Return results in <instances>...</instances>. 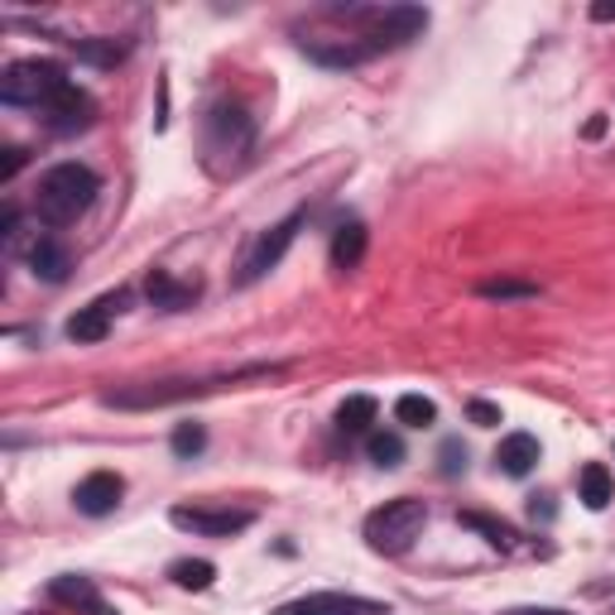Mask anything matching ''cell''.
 <instances>
[{
  "label": "cell",
  "mask_w": 615,
  "mask_h": 615,
  "mask_svg": "<svg viewBox=\"0 0 615 615\" xmlns=\"http://www.w3.org/2000/svg\"><path fill=\"white\" fill-rule=\"evenodd\" d=\"M462 525H466V529H481V534H486V543H495V548H509V543H515V529H509L505 519H491V515H476V509H466Z\"/></svg>",
  "instance_id": "cb8c5ba5"
},
{
  "label": "cell",
  "mask_w": 615,
  "mask_h": 615,
  "mask_svg": "<svg viewBox=\"0 0 615 615\" xmlns=\"http://www.w3.org/2000/svg\"><path fill=\"white\" fill-rule=\"evenodd\" d=\"M534 462H539V438L534 433H509V438H501V448H495V466H501L505 476H529Z\"/></svg>",
  "instance_id": "5bb4252c"
},
{
  "label": "cell",
  "mask_w": 615,
  "mask_h": 615,
  "mask_svg": "<svg viewBox=\"0 0 615 615\" xmlns=\"http://www.w3.org/2000/svg\"><path fill=\"white\" fill-rule=\"evenodd\" d=\"M63 87H68V77H63V68L54 58H20V63L6 68V77H0V97H6L10 107H39L44 111Z\"/></svg>",
  "instance_id": "277c9868"
},
{
  "label": "cell",
  "mask_w": 615,
  "mask_h": 615,
  "mask_svg": "<svg viewBox=\"0 0 615 615\" xmlns=\"http://www.w3.org/2000/svg\"><path fill=\"white\" fill-rule=\"evenodd\" d=\"M481 298H534L539 294V284H525V279H486L476 284Z\"/></svg>",
  "instance_id": "d4e9b609"
},
{
  "label": "cell",
  "mask_w": 615,
  "mask_h": 615,
  "mask_svg": "<svg viewBox=\"0 0 615 615\" xmlns=\"http://www.w3.org/2000/svg\"><path fill=\"white\" fill-rule=\"evenodd\" d=\"M255 375H279V365H251V371L217 375V381H160V385H135V389H107L101 399H107L111 409H164V404L212 395L221 385H241V381H255Z\"/></svg>",
  "instance_id": "7a4b0ae2"
},
{
  "label": "cell",
  "mask_w": 615,
  "mask_h": 615,
  "mask_svg": "<svg viewBox=\"0 0 615 615\" xmlns=\"http://www.w3.org/2000/svg\"><path fill=\"white\" fill-rule=\"evenodd\" d=\"M298 227H304V212H294V217H284L279 227H270L265 235L255 241V251L241 260V284H255L265 270H274L284 260V251L294 245V235H298Z\"/></svg>",
  "instance_id": "8992f818"
},
{
  "label": "cell",
  "mask_w": 615,
  "mask_h": 615,
  "mask_svg": "<svg viewBox=\"0 0 615 615\" xmlns=\"http://www.w3.org/2000/svg\"><path fill=\"white\" fill-rule=\"evenodd\" d=\"M73 54L91 63V68H116L130 54V44L125 39H73Z\"/></svg>",
  "instance_id": "e0dca14e"
},
{
  "label": "cell",
  "mask_w": 615,
  "mask_h": 615,
  "mask_svg": "<svg viewBox=\"0 0 615 615\" xmlns=\"http://www.w3.org/2000/svg\"><path fill=\"white\" fill-rule=\"evenodd\" d=\"M125 298L130 294H107V298H97L91 308H83L77 318L68 322V337L77 347H87V342H101V337L111 332V312H121L125 308Z\"/></svg>",
  "instance_id": "7c38bea8"
},
{
  "label": "cell",
  "mask_w": 615,
  "mask_h": 615,
  "mask_svg": "<svg viewBox=\"0 0 615 615\" xmlns=\"http://www.w3.org/2000/svg\"><path fill=\"white\" fill-rule=\"evenodd\" d=\"M361 20H365V44L381 54V48H399V44H409V39H418L428 30V10H418V6H385V10H361Z\"/></svg>",
  "instance_id": "5b68a950"
},
{
  "label": "cell",
  "mask_w": 615,
  "mask_h": 615,
  "mask_svg": "<svg viewBox=\"0 0 615 615\" xmlns=\"http://www.w3.org/2000/svg\"><path fill=\"white\" fill-rule=\"evenodd\" d=\"M395 418L404 428H428V424H438V404L424 399V395H404L395 404Z\"/></svg>",
  "instance_id": "7402d4cb"
},
{
  "label": "cell",
  "mask_w": 615,
  "mask_h": 615,
  "mask_svg": "<svg viewBox=\"0 0 615 615\" xmlns=\"http://www.w3.org/2000/svg\"><path fill=\"white\" fill-rule=\"evenodd\" d=\"M466 414H471V424H481V428H495V424H501V409H495V404H486V399H471Z\"/></svg>",
  "instance_id": "4316f807"
},
{
  "label": "cell",
  "mask_w": 615,
  "mask_h": 615,
  "mask_svg": "<svg viewBox=\"0 0 615 615\" xmlns=\"http://www.w3.org/2000/svg\"><path fill=\"white\" fill-rule=\"evenodd\" d=\"M424 525H428L424 501L399 495V501H385L381 509H371V519H365V543H371L375 553H385V558H399V553H409L414 548V539L424 534Z\"/></svg>",
  "instance_id": "3957f363"
},
{
  "label": "cell",
  "mask_w": 615,
  "mask_h": 615,
  "mask_svg": "<svg viewBox=\"0 0 615 615\" xmlns=\"http://www.w3.org/2000/svg\"><path fill=\"white\" fill-rule=\"evenodd\" d=\"M592 20H615V6H592Z\"/></svg>",
  "instance_id": "4dcf8cb0"
},
{
  "label": "cell",
  "mask_w": 615,
  "mask_h": 615,
  "mask_svg": "<svg viewBox=\"0 0 615 615\" xmlns=\"http://www.w3.org/2000/svg\"><path fill=\"white\" fill-rule=\"evenodd\" d=\"M212 578H217V568H212V562H202V558L174 562V582L183 586V592H207V586H212Z\"/></svg>",
  "instance_id": "44dd1931"
},
{
  "label": "cell",
  "mask_w": 615,
  "mask_h": 615,
  "mask_svg": "<svg viewBox=\"0 0 615 615\" xmlns=\"http://www.w3.org/2000/svg\"><path fill=\"white\" fill-rule=\"evenodd\" d=\"M30 270L48 284H63L73 274V251L63 241H54V235H39V241L30 245Z\"/></svg>",
  "instance_id": "4fadbf2b"
},
{
  "label": "cell",
  "mask_w": 615,
  "mask_h": 615,
  "mask_svg": "<svg viewBox=\"0 0 615 615\" xmlns=\"http://www.w3.org/2000/svg\"><path fill=\"white\" fill-rule=\"evenodd\" d=\"M101 178L91 174V168L83 164H54L44 178H39L34 188V212L48 221V227H68V221H77L91 207V198H97Z\"/></svg>",
  "instance_id": "6da1fadb"
},
{
  "label": "cell",
  "mask_w": 615,
  "mask_h": 615,
  "mask_svg": "<svg viewBox=\"0 0 615 615\" xmlns=\"http://www.w3.org/2000/svg\"><path fill=\"white\" fill-rule=\"evenodd\" d=\"M274 615H385L381 601L371 596H347V592H312L304 601H289Z\"/></svg>",
  "instance_id": "9c48e42d"
},
{
  "label": "cell",
  "mask_w": 615,
  "mask_h": 615,
  "mask_svg": "<svg viewBox=\"0 0 615 615\" xmlns=\"http://www.w3.org/2000/svg\"><path fill=\"white\" fill-rule=\"evenodd\" d=\"M97 615H116V611H107V606H101V611H97Z\"/></svg>",
  "instance_id": "1f68e13d"
},
{
  "label": "cell",
  "mask_w": 615,
  "mask_h": 615,
  "mask_svg": "<svg viewBox=\"0 0 615 615\" xmlns=\"http://www.w3.org/2000/svg\"><path fill=\"white\" fill-rule=\"evenodd\" d=\"M361 260H365V227L361 221H347V227H337V235H332V265L356 270Z\"/></svg>",
  "instance_id": "2e32d148"
},
{
  "label": "cell",
  "mask_w": 615,
  "mask_h": 615,
  "mask_svg": "<svg viewBox=\"0 0 615 615\" xmlns=\"http://www.w3.org/2000/svg\"><path fill=\"white\" fill-rule=\"evenodd\" d=\"M20 168H24V150L10 145V150H6V164H0V178H15Z\"/></svg>",
  "instance_id": "f1b7e54d"
},
{
  "label": "cell",
  "mask_w": 615,
  "mask_h": 615,
  "mask_svg": "<svg viewBox=\"0 0 615 615\" xmlns=\"http://www.w3.org/2000/svg\"><path fill=\"white\" fill-rule=\"evenodd\" d=\"M442 471H448V476L466 471V448L462 442H442Z\"/></svg>",
  "instance_id": "83f0119b"
},
{
  "label": "cell",
  "mask_w": 615,
  "mask_h": 615,
  "mask_svg": "<svg viewBox=\"0 0 615 615\" xmlns=\"http://www.w3.org/2000/svg\"><path fill=\"white\" fill-rule=\"evenodd\" d=\"M365 457L375 466H399L404 462V438L399 433H371L365 438Z\"/></svg>",
  "instance_id": "603a6c76"
},
{
  "label": "cell",
  "mask_w": 615,
  "mask_h": 615,
  "mask_svg": "<svg viewBox=\"0 0 615 615\" xmlns=\"http://www.w3.org/2000/svg\"><path fill=\"white\" fill-rule=\"evenodd\" d=\"M245 150H251V121H245V111L217 107L212 121H207V154H235V164H241Z\"/></svg>",
  "instance_id": "ba28073f"
},
{
  "label": "cell",
  "mask_w": 615,
  "mask_h": 615,
  "mask_svg": "<svg viewBox=\"0 0 615 615\" xmlns=\"http://www.w3.org/2000/svg\"><path fill=\"white\" fill-rule=\"evenodd\" d=\"M121 495H125V481L116 476V471H91V476H83V481H77V491H73V505L83 509V515L101 519V515H111V509L121 505Z\"/></svg>",
  "instance_id": "8fae6325"
},
{
  "label": "cell",
  "mask_w": 615,
  "mask_h": 615,
  "mask_svg": "<svg viewBox=\"0 0 615 615\" xmlns=\"http://www.w3.org/2000/svg\"><path fill=\"white\" fill-rule=\"evenodd\" d=\"M251 509H174V525L188 534H207V539H231V534L251 529Z\"/></svg>",
  "instance_id": "30bf717a"
},
{
  "label": "cell",
  "mask_w": 615,
  "mask_h": 615,
  "mask_svg": "<svg viewBox=\"0 0 615 615\" xmlns=\"http://www.w3.org/2000/svg\"><path fill=\"white\" fill-rule=\"evenodd\" d=\"M375 409H381V404L371 395H351V399H342V409H337V428H342V433H365V428L375 424Z\"/></svg>",
  "instance_id": "ffe728a7"
},
{
  "label": "cell",
  "mask_w": 615,
  "mask_h": 615,
  "mask_svg": "<svg viewBox=\"0 0 615 615\" xmlns=\"http://www.w3.org/2000/svg\"><path fill=\"white\" fill-rule=\"evenodd\" d=\"M150 298L160 308H183V304H193V298H198V284H178V279H168V274L160 270V274H150Z\"/></svg>",
  "instance_id": "d6986e66"
},
{
  "label": "cell",
  "mask_w": 615,
  "mask_h": 615,
  "mask_svg": "<svg viewBox=\"0 0 615 615\" xmlns=\"http://www.w3.org/2000/svg\"><path fill=\"white\" fill-rule=\"evenodd\" d=\"M48 596H54V601H63V606L101 611V601H97V586H91L87 578H54V582H48Z\"/></svg>",
  "instance_id": "ac0fdd59"
},
{
  "label": "cell",
  "mask_w": 615,
  "mask_h": 615,
  "mask_svg": "<svg viewBox=\"0 0 615 615\" xmlns=\"http://www.w3.org/2000/svg\"><path fill=\"white\" fill-rule=\"evenodd\" d=\"M505 615H568V611H548V606H519V611H505Z\"/></svg>",
  "instance_id": "f546056e"
},
{
  "label": "cell",
  "mask_w": 615,
  "mask_h": 615,
  "mask_svg": "<svg viewBox=\"0 0 615 615\" xmlns=\"http://www.w3.org/2000/svg\"><path fill=\"white\" fill-rule=\"evenodd\" d=\"M91 121H97V101H91L83 87H73V83L44 107V125L58 130V135H77V130H87Z\"/></svg>",
  "instance_id": "52a82bcc"
},
{
  "label": "cell",
  "mask_w": 615,
  "mask_h": 615,
  "mask_svg": "<svg viewBox=\"0 0 615 615\" xmlns=\"http://www.w3.org/2000/svg\"><path fill=\"white\" fill-rule=\"evenodd\" d=\"M202 448H207L202 424H178V428H174V452H178V457H198Z\"/></svg>",
  "instance_id": "484cf974"
},
{
  "label": "cell",
  "mask_w": 615,
  "mask_h": 615,
  "mask_svg": "<svg viewBox=\"0 0 615 615\" xmlns=\"http://www.w3.org/2000/svg\"><path fill=\"white\" fill-rule=\"evenodd\" d=\"M578 501L586 509H606L615 501V486H611V471L592 462V466H582V476H578Z\"/></svg>",
  "instance_id": "9a60e30c"
}]
</instances>
